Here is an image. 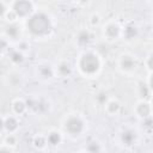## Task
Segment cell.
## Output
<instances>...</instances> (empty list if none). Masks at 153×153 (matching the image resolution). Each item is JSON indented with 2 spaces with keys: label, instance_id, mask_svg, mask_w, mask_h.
I'll list each match as a JSON object with an SVG mask.
<instances>
[{
  "label": "cell",
  "instance_id": "cell-1",
  "mask_svg": "<svg viewBox=\"0 0 153 153\" xmlns=\"http://www.w3.org/2000/svg\"><path fill=\"white\" fill-rule=\"evenodd\" d=\"M27 29L32 35L43 37L50 33L53 26H51L50 18L45 13L38 12V13L32 14L30 19L27 20Z\"/></svg>",
  "mask_w": 153,
  "mask_h": 153
},
{
  "label": "cell",
  "instance_id": "cell-2",
  "mask_svg": "<svg viewBox=\"0 0 153 153\" xmlns=\"http://www.w3.org/2000/svg\"><path fill=\"white\" fill-rule=\"evenodd\" d=\"M80 71L86 75H93L99 71L100 61L93 53H85L79 61Z\"/></svg>",
  "mask_w": 153,
  "mask_h": 153
},
{
  "label": "cell",
  "instance_id": "cell-3",
  "mask_svg": "<svg viewBox=\"0 0 153 153\" xmlns=\"http://www.w3.org/2000/svg\"><path fill=\"white\" fill-rule=\"evenodd\" d=\"M65 130L69 135H79L84 130V121L79 116L72 115L65 122Z\"/></svg>",
  "mask_w": 153,
  "mask_h": 153
},
{
  "label": "cell",
  "instance_id": "cell-4",
  "mask_svg": "<svg viewBox=\"0 0 153 153\" xmlns=\"http://www.w3.org/2000/svg\"><path fill=\"white\" fill-rule=\"evenodd\" d=\"M12 10L17 17H27L32 12V4L30 0H16Z\"/></svg>",
  "mask_w": 153,
  "mask_h": 153
},
{
  "label": "cell",
  "instance_id": "cell-5",
  "mask_svg": "<svg viewBox=\"0 0 153 153\" xmlns=\"http://www.w3.org/2000/svg\"><path fill=\"white\" fill-rule=\"evenodd\" d=\"M118 65H120V68H121L123 72H127V73L135 71V68H136V66H137V65H136V61H135V59H134V56H131V55H129V54L122 55L121 59H120Z\"/></svg>",
  "mask_w": 153,
  "mask_h": 153
},
{
  "label": "cell",
  "instance_id": "cell-6",
  "mask_svg": "<svg viewBox=\"0 0 153 153\" xmlns=\"http://www.w3.org/2000/svg\"><path fill=\"white\" fill-rule=\"evenodd\" d=\"M120 35H121V27L116 23H109L104 29V36L109 41L117 39L120 37Z\"/></svg>",
  "mask_w": 153,
  "mask_h": 153
},
{
  "label": "cell",
  "instance_id": "cell-7",
  "mask_svg": "<svg viewBox=\"0 0 153 153\" xmlns=\"http://www.w3.org/2000/svg\"><path fill=\"white\" fill-rule=\"evenodd\" d=\"M136 140V133L133 129H126L123 130V133L121 134V141L126 145V146H130L135 142Z\"/></svg>",
  "mask_w": 153,
  "mask_h": 153
},
{
  "label": "cell",
  "instance_id": "cell-8",
  "mask_svg": "<svg viewBox=\"0 0 153 153\" xmlns=\"http://www.w3.org/2000/svg\"><path fill=\"white\" fill-rule=\"evenodd\" d=\"M5 35L11 39H18L20 36V27L19 25L12 23L5 27Z\"/></svg>",
  "mask_w": 153,
  "mask_h": 153
},
{
  "label": "cell",
  "instance_id": "cell-9",
  "mask_svg": "<svg viewBox=\"0 0 153 153\" xmlns=\"http://www.w3.org/2000/svg\"><path fill=\"white\" fill-rule=\"evenodd\" d=\"M37 74L39 75V78H42L44 80H48V79L53 78L54 71L49 65H39L37 67Z\"/></svg>",
  "mask_w": 153,
  "mask_h": 153
},
{
  "label": "cell",
  "instance_id": "cell-10",
  "mask_svg": "<svg viewBox=\"0 0 153 153\" xmlns=\"http://www.w3.org/2000/svg\"><path fill=\"white\" fill-rule=\"evenodd\" d=\"M135 111H136V114H137L141 118L148 117V116H151V105H149V103L142 100V102H140V103L137 104Z\"/></svg>",
  "mask_w": 153,
  "mask_h": 153
},
{
  "label": "cell",
  "instance_id": "cell-11",
  "mask_svg": "<svg viewBox=\"0 0 153 153\" xmlns=\"http://www.w3.org/2000/svg\"><path fill=\"white\" fill-rule=\"evenodd\" d=\"M137 33H139V30H137V27H136L134 24H128V25H126L124 29H123V32H122L123 37H124L126 39H128V41L134 39V38L137 36Z\"/></svg>",
  "mask_w": 153,
  "mask_h": 153
},
{
  "label": "cell",
  "instance_id": "cell-12",
  "mask_svg": "<svg viewBox=\"0 0 153 153\" xmlns=\"http://www.w3.org/2000/svg\"><path fill=\"white\" fill-rule=\"evenodd\" d=\"M104 105H105V111H106L109 115H111V116L117 115V114H118V111H120V109H121L120 103H118L117 100H115V99L108 100Z\"/></svg>",
  "mask_w": 153,
  "mask_h": 153
},
{
  "label": "cell",
  "instance_id": "cell-13",
  "mask_svg": "<svg viewBox=\"0 0 153 153\" xmlns=\"http://www.w3.org/2000/svg\"><path fill=\"white\" fill-rule=\"evenodd\" d=\"M4 128L8 131V133H13L14 130H17L18 128V122L13 116L7 117L6 120H4Z\"/></svg>",
  "mask_w": 153,
  "mask_h": 153
},
{
  "label": "cell",
  "instance_id": "cell-14",
  "mask_svg": "<svg viewBox=\"0 0 153 153\" xmlns=\"http://www.w3.org/2000/svg\"><path fill=\"white\" fill-rule=\"evenodd\" d=\"M27 105H26V102H24L23 99H16L13 103H12V109L16 114L18 115H22L25 112Z\"/></svg>",
  "mask_w": 153,
  "mask_h": 153
},
{
  "label": "cell",
  "instance_id": "cell-15",
  "mask_svg": "<svg viewBox=\"0 0 153 153\" xmlns=\"http://www.w3.org/2000/svg\"><path fill=\"white\" fill-rule=\"evenodd\" d=\"M76 41H78V44H79V45H86V44H88V42L91 41V33H90V31H87V30H81V31L78 33Z\"/></svg>",
  "mask_w": 153,
  "mask_h": 153
},
{
  "label": "cell",
  "instance_id": "cell-16",
  "mask_svg": "<svg viewBox=\"0 0 153 153\" xmlns=\"http://www.w3.org/2000/svg\"><path fill=\"white\" fill-rule=\"evenodd\" d=\"M139 93L141 96V98L145 100V99H148L149 98V94H151V86L149 85H146L145 82H141L139 85Z\"/></svg>",
  "mask_w": 153,
  "mask_h": 153
},
{
  "label": "cell",
  "instance_id": "cell-17",
  "mask_svg": "<svg viewBox=\"0 0 153 153\" xmlns=\"http://www.w3.org/2000/svg\"><path fill=\"white\" fill-rule=\"evenodd\" d=\"M57 73L61 76H68L71 74V66L67 62H61L57 66Z\"/></svg>",
  "mask_w": 153,
  "mask_h": 153
},
{
  "label": "cell",
  "instance_id": "cell-18",
  "mask_svg": "<svg viewBox=\"0 0 153 153\" xmlns=\"http://www.w3.org/2000/svg\"><path fill=\"white\" fill-rule=\"evenodd\" d=\"M47 142L50 143L51 146H56L61 142V135L56 131H51L47 137Z\"/></svg>",
  "mask_w": 153,
  "mask_h": 153
},
{
  "label": "cell",
  "instance_id": "cell-19",
  "mask_svg": "<svg viewBox=\"0 0 153 153\" xmlns=\"http://www.w3.org/2000/svg\"><path fill=\"white\" fill-rule=\"evenodd\" d=\"M10 59H11V61L14 62V63H22L23 60H24V56H23V53L17 49V50H12V51H11Z\"/></svg>",
  "mask_w": 153,
  "mask_h": 153
},
{
  "label": "cell",
  "instance_id": "cell-20",
  "mask_svg": "<svg viewBox=\"0 0 153 153\" xmlns=\"http://www.w3.org/2000/svg\"><path fill=\"white\" fill-rule=\"evenodd\" d=\"M96 100H97V103H98L99 105H104V104L109 100V98H108V93L104 92V91L99 92V93L96 96Z\"/></svg>",
  "mask_w": 153,
  "mask_h": 153
},
{
  "label": "cell",
  "instance_id": "cell-21",
  "mask_svg": "<svg viewBox=\"0 0 153 153\" xmlns=\"http://www.w3.org/2000/svg\"><path fill=\"white\" fill-rule=\"evenodd\" d=\"M47 143V140L43 137V136H36L35 140H33V145L35 147H37L38 149H42Z\"/></svg>",
  "mask_w": 153,
  "mask_h": 153
},
{
  "label": "cell",
  "instance_id": "cell-22",
  "mask_svg": "<svg viewBox=\"0 0 153 153\" xmlns=\"http://www.w3.org/2000/svg\"><path fill=\"white\" fill-rule=\"evenodd\" d=\"M8 76L11 79V85L12 86H18L20 84V75L19 74H11Z\"/></svg>",
  "mask_w": 153,
  "mask_h": 153
},
{
  "label": "cell",
  "instance_id": "cell-23",
  "mask_svg": "<svg viewBox=\"0 0 153 153\" xmlns=\"http://www.w3.org/2000/svg\"><path fill=\"white\" fill-rule=\"evenodd\" d=\"M90 23H91L92 26H97V25L100 23V17H99L98 14H92V16L90 17Z\"/></svg>",
  "mask_w": 153,
  "mask_h": 153
},
{
  "label": "cell",
  "instance_id": "cell-24",
  "mask_svg": "<svg viewBox=\"0 0 153 153\" xmlns=\"http://www.w3.org/2000/svg\"><path fill=\"white\" fill-rule=\"evenodd\" d=\"M5 145H11V146H13V145H16V137L12 135V134H10V135H7L6 137H5Z\"/></svg>",
  "mask_w": 153,
  "mask_h": 153
},
{
  "label": "cell",
  "instance_id": "cell-25",
  "mask_svg": "<svg viewBox=\"0 0 153 153\" xmlns=\"http://www.w3.org/2000/svg\"><path fill=\"white\" fill-rule=\"evenodd\" d=\"M87 151H90V152H97V151H100L102 148L99 147V143H96V142H92V143H90L88 146H87V148H86Z\"/></svg>",
  "mask_w": 153,
  "mask_h": 153
},
{
  "label": "cell",
  "instance_id": "cell-26",
  "mask_svg": "<svg viewBox=\"0 0 153 153\" xmlns=\"http://www.w3.org/2000/svg\"><path fill=\"white\" fill-rule=\"evenodd\" d=\"M5 14H6V18H7V20H8V22H14V20L17 19V14L14 13V11H13V10H11V11L6 12Z\"/></svg>",
  "mask_w": 153,
  "mask_h": 153
},
{
  "label": "cell",
  "instance_id": "cell-27",
  "mask_svg": "<svg viewBox=\"0 0 153 153\" xmlns=\"http://www.w3.org/2000/svg\"><path fill=\"white\" fill-rule=\"evenodd\" d=\"M27 48H29V44L26 43V42H20L19 44H18V50L19 51H25V50H27Z\"/></svg>",
  "mask_w": 153,
  "mask_h": 153
},
{
  "label": "cell",
  "instance_id": "cell-28",
  "mask_svg": "<svg viewBox=\"0 0 153 153\" xmlns=\"http://www.w3.org/2000/svg\"><path fill=\"white\" fill-rule=\"evenodd\" d=\"M7 48V41L4 38H0V50H4Z\"/></svg>",
  "mask_w": 153,
  "mask_h": 153
},
{
  "label": "cell",
  "instance_id": "cell-29",
  "mask_svg": "<svg viewBox=\"0 0 153 153\" xmlns=\"http://www.w3.org/2000/svg\"><path fill=\"white\" fill-rule=\"evenodd\" d=\"M147 68H148V71L152 69V55L147 56Z\"/></svg>",
  "mask_w": 153,
  "mask_h": 153
},
{
  "label": "cell",
  "instance_id": "cell-30",
  "mask_svg": "<svg viewBox=\"0 0 153 153\" xmlns=\"http://www.w3.org/2000/svg\"><path fill=\"white\" fill-rule=\"evenodd\" d=\"M5 13H6V7H5V5L0 1V17H1V16H4Z\"/></svg>",
  "mask_w": 153,
  "mask_h": 153
},
{
  "label": "cell",
  "instance_id": "cell-31",
  "mask_svg": "<svg viewBox=\"0 0 153 153\" xmlns=\"http://www.w3.org/2000/svg\"><path fill=\"white\" fill-rule=\"evenodd\" d=\"M11 148L10 147H0V152H10Z\"/></svg>",
  "mask_w": 153,
  "mask_h": 153
},
{
  "label": "cell",
  "instance_id": "cell-32",
  "mask_svg": "<svg viewBox=\"0 0 153 153\" xmlns=\"http://www.w3.org/2000/svg\"><path fill=\"white\" fill-rule=\"evenodd\" d=\"M2 129H5V128H4V120L0 118V130H2Z\"/></svg>",
  "mask_w": 153,
  "mask_h": 153
},
{
  "label": "cell",
  "instance_id": "cell-33",
  "mask_svg": "<svg viewBox=\"0 0 153 153\" xmlns=\"http://www.w3.org/2000/svg\"><path fill=\"white\" fill-rule=\"evenodd\" d=\"M88 2V0H80L79 1V4H82V5H85V4H87Z\"/></svg>",
  "mask_w": 153,
  "mask_h": 153
},
{
  "label": "cell",
  "instance_id": "cell-34",
  "mask_svg": "<svg viewBox=\"0 0 153 153\" xmlns=\"http://www.w3.org/2000/svg\"><path fill=\"white\" fill-rule=\"evenodd\" d=\"M72 1H73V2H79L80 0H72Z\"/></svg>",
  "mask_w": 153,
  "mask_h": 153
},
{
  "label": "cell",
  "instance_id": "cell-35",
  "mask_svg": "<svg viewBox=\"0 0 153 153\" xmlns=\"http://www.w3.org/2000/svg\"><path fill=\"white\" fill-rule=\"evenodd\" d=\"M0 145H1V140H0Z\"/></svg>",
  "mask_w": 153,
  "mask_h": 153
}]
</instances>
